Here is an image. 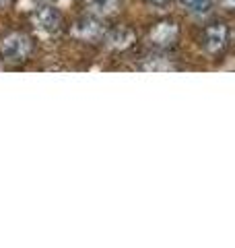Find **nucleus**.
<instances>
[{
    "mask_svg": "<svg viewBox=\"0 0 235 248\" xmlns=\"http://www.w3.org/2000/svg\"><path fill=\"white\" fill-rule=\"evenodd\" d=\"M179 4H182L190 15H196V17L210 15L215 9V0H179Z\"/></svg>",
    "mask_w": 235,
    "mask_h": 248,
    "instance_id": "obj_9",
    "label": "nucleus"
},
{
    "mask_svg": "<svg viewBox=\"0 0 235 248\" xmlns=\"http://www.w3.org/2000/svg\"><path fill=\"white\" fill-rule=\"evenodd\" d=\"M105 31H107V25L103 19L91 17V15H85V13L78 19H74L68 27V33L73 40L81 42V44H89V46L103 42Z\"/></svg>",
    "mask_w": 235,
    "mask_h": 248,
    "instance_id": "obj_5",
    "label": "nucleus"
},
{
    "mask_svg": "<svg viewBox=\"0 0 235 248\" xmlns=\"http://www.w3.org/2000/svg\"><path fill=\"white\" fill-rule=\"evenodd\" d=\"M148 6H157V9H165V6L171 4V0H145Z\"/></svg>",
    "mask_w": 235,
    "mask_h": 248,
    "instance_id": "obj_10",
    "label": "nucleus"
},
{
    "mask_svg": "<svg viewBox=\"0 0 235 248\" xmlns=\"http://www.w3.org/2000/svg\"><path fill=\"white\" fill-rule=\"evenodd\" d=\"M13 4H15V0H0V11H4V9H11Z\"/></svg>",
    "mask_w": 235,
    "mask_h": 248,
    "instance_id": "obj_12",
    "label": "nucleus"
},
{
    "mask_svg": "<svg viewBox=\"0 0 235 248\" xmlns=\"http://www.w3.org/2000/svg\"><path fill=\"white\" fill-rule=\"evenodd\" d=\"M35 42L27 31L15 29L0 37V62L9 66H21L31 58Z\"/></svg>",
    "mask_w": 235,
    "mask_h": 248,
    "instance_id": "obj_1",
    "label": "nucleus"
},
{
    "mask_svg": "<svg viewBox=\"0 0 235 248\" xmlns=\"http://www.w3.org/2000/svg\"><path fill=\"white\" fill-rule=\"evenodd\" d=\"M231 46V27L225 21H210L200 33V48L210 58H221Z\"/></svg>",
    "mask_w": 235,
    "mask_h": 248,
    "instance_id": "obj_3",
    "label": "nucleus"
},
{
    "mask_svg": "<svg viewBox=\"0 0 235 248\" xmlns=\"http://www.w3.org/2000/svg\"><path fill=\"white\" fill-rule=\"evenodd\" d=\"M29 25L42 37H56L64 31V15L54 4H39L29 13Z\"/></svg>",
    "mask_w": 235,
    "mask_h": 248,
    "instance_id": "obj_2",
    "label": "nucleus"
},
{
    "mask_svg": "<svg viewBox=\"0 0 235 248\" xmlns=\"http://www.w3.org/2000/svg\"><path fill=\"white\" fill-rule=\"evenodd\" d=\"M179 35H182V27L176 19H161L151 25L148 29V35H147V42L151 48L159 50V52H169L174 50L177 42H179Z\"/></svg>",
    "mask_w": 235,
    "mask_h": 248,
    "instance_id": "obj_4",
    "label": "nucleus"
},
{
    "mask_svg": "<svg viewBox=\"0 0 235 248\" xmlns=\"http://www.w3.org/2000/svg\"><path fill=\"white\" fill-rule=\"evenodd\" d=\"M122 0H81V9L85 15H91V17L103 21L118 17L122 11Z\"/></svg>",
    "mask_w": 235,
    "mask_h": 248,
    "instance_id": "obj_7",
    "label": "nucleus"
},
{
    "mask_svg": "<svg viewBox=\"0 0 235 248\" xmlns=\"http://www.w3.org/2000/svg\"><path fill=\"white\" fill-rule=\"evenodd\" d=\"M219 4H221L227 13H233L235 11V0H219Z\"/></svg>",
    "mask_w": 235,
    "mask_h": 248,
    "instance_id": "obj_11",
    "label": "nucleus"
},
{
    "mask_svg": "<svg viewBox=\"0 0 235 248\" xmlns=\"http://www.w3.org/2000/svg\"><path fill=\"white\" fill-rule=\"evenodd\" d=\"M136 40H138V35H136V31L132 27L116 25V27H107L105 35H103V42L101 44H103L107 50H112V52H126L136 44Z\"/></svg>",
    "mask_w": 235,
    "mask_h": 248,
    "instance_id": "obj_6",
    "label": "nucleus"
},
{
    "mask_svg": "<svg viewBox=\"0 0 235 248\" xmlns=\"http://www.w3.org/2000/svg\"><path fill=\"white\" fill-rule=\"evenodd\" d=\"M42 4H54V0H39Z\"/></svg>",
    "mask_w": 235,
    "mask_h": 248,
    "instance_id": "obj_13",
    "label": "nucleus"
},
{
    "mask_svg": "<svg viewBox=\"0 0 235 248\" xmlns=\"http://www.w3.org/2000/svg\"><path fill=\"white\" fill-rule=\"evenodd\" d=\"M140 68L147 73H165V71H177V64L174 62V58L167 56L165 52L157 50L155 54H148V56L143 58L140 62Z\"/></svg>",
    "mask_w": 235,
    "mask_h": 248,
    "instance_id": "obj_8",
    "label": "nucleus"
}]
</instances>
